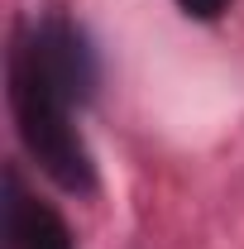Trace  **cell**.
Returning a JSON list of instances; mask_svg holds the SVG:
<instances>
[{"instance_id": "6da1fadb", "label": "cell", "mask_w": 244, "mask_h": 249, "mask_svg": "<svg viewBox=\"0 0 244 249\" xmlns=\"http://www.w3.org/2000/svg\"><path fill=\"white\" fill-rule=\"evenodd\" d=\"M101 91V58L87 29L62 15H29L10 34L5 101L34 168L72 196L96 192V154L82 134V110Z\"/></svg>"}, {"instance_id": "3957f363", "label": "cell", "mask_w": 244, "mask_h": 249, "mask_svg": "<svg viewBox=\"0 0 244 249\" xmlns=\"http://www.w3.org/2000/svg\"><path fill=\"white\" fill-rule=\"evenodd\" d=\"M177 10L192 15V19H220L230 10V0H177Z\"/></svg>"}, {"instance_id": "7a4b0ae2", "label": "cell", "mask_w": 244, "mask_h": 249, "mask_svg": "<svg viewBox=\"0 0 244 249\" xmlns=\"http://www.w3.org/2000/svg\"><path fill=\"white\" fill-rule=\"evenodd\" d=\"M5 249H77L72 225L24 182L19 163L5 168Z\"/></svg>"}]
</instances>
